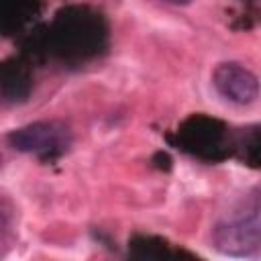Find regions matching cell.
Returning <instances> with one entry per match:
<instances>
[{"instance_id": "obj_1", "label": "cell", "mask_w": 261, "mask_h": 261, "mask_svg": "<svg viewBox=\"0 0 261 261\" xmlns=\"http://www.w3.org/2000/svg\"><path fill=\"white\" fill-rule=\"evenodd\" d=\"M214 247L232 257L253 255L261 247V188L243 194L212 228Z\"/></svg>"}, {"instance_id": "obj_2", "label": "cell", "mask_w": 261, "mask_h": 261, "mask_svg": "<svg viewBox=\"0 0 261 261\" xmlns=\"http://www.w3.org/2000/svg\"><path fill=\"white\" fill-rule=\"evenodd\" d=\"M6 143L20 153H35L39 157H57L69 145V133L61 122H31L6 135Z\"/></svg>"}, {"instance_id": "obj_3", "label": "cell", "mask_w": 261, "mask_h": 261, "mask_svg": "<svg viewBox=\"0 0 261 261\" xmlns=\"http://www.w3.org/2000/svg\"><path fill=\"white\" fill-rule=\"evenodd\" d=\"M212 84H214L216 92L232 104L245 106V104L255 102L259 96L257 75L249 67L241 65L237 61L218 63L212 71Z\"/></svg>"}, {"instance_id": "obj_4", "label": "cell", "mask_w": 261, "mask_h": 261, "mask_svg": "<svg viewBox=\"0 0 261 261\" xmlns=\"http://www.w3.org/2000/svg\"><path fill=\"white\" fill-rule=\"evenodd\" d=\"M12 86H16V96H14V100L27 96V92L20 90V86L29 90V75L24 73V69L20 67V63H14V65H12V63H4V65H2V94L8 96V94L12 92Z\"/></svg>"}, {"instance_id": "obj_5", "label": "cell", "mask_w": 261, "mask_h": 261, "mask_svg": "<svg viewBox=\"0 0 261 261\" xmlns=\"http://www.w3.org/2000/svg\"><path fill=\"white\" fill-rule=\"evenodd\" d=\"M161 2H167V4H175V6H186V4H190L192 0H161Z\"/></svg>"}]
</instances>
